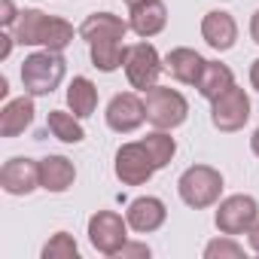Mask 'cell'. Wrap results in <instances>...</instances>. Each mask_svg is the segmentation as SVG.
<instances>
[{"label": "cell", "mask_w": 259, "mask_h": 259, "mask_svg": "<svg viewBox=\"0 0 259 259\" xmlns=\"http://www.w3.org/2000/svg\"><path fill=\"white\" fill-rule=\"evenodd\" d=\"M13 37L22 46H43L52 52H64L73 43V25L58 16H46L43 10H25L16 22Z\"/></svg>", "instance_id": "obj_1"}, {"label": "cell", "mask_w": 259, "mask_h": 259, "mask_svg": "<svg viewBox=\"0 0 259 259\" xmlns=\"http://www.w3.org/2000/svg\"><path fill=\"white\" fill-rule=\"evenodd\" d=\"M125 4H128V10H132V7H138V4H144V0H125Z\"/></svg>", "instance_id": "obj_34"}, {"label": "cell", "mask_w": 259, "mask_h": 259, "mask_svg": "<svg viewBox=\"0 0 259 259\" xmlns=\"http://www.w3.org/2000/svg\"><path fill=\"white\" fill-rule=\"evenodd\" d=\"M201 37L210 49L217 52H229L238 40V25L232 19V13H223V10H210L204 13L201 19Z\"/></svg>", "instance_id": "obj_13"}, {"label": "cell", "mask_w": 259, "mask_h": 259, "mask_svg": "<svg viewBox=\"0 0 259 259\" xmlns=\"http://www.w3.org/2000/svg\"><path fill=\"white\" fill-rule=\"evenodd\" d=\"M0 189L7 195H31L40 189V162L28 156H13L0 168Z\"/></svg>", "instance_id": "obj_11"}, {"label": "cell", "mask_w": 259, "mask_h": 259, "mask_svg": "<svg viewBox=\"0 0 259 259\" xmlns=\"http://www.w3.org/2000/svg\"><path fill=\"white\" fill-rule=\"evenodd\" d=\"M7 92H10V82H7V76H0V98H7Z\"/></svg>", "instance_id": "obj_33"}, {"label": "cell", "mask_w": 259, "mask_h": 259, "mask_svg": "<svg viewBox=\"0 0 259 259\" xmlns=\"http://www.w3.org/2000/svg\"><path fill=\"white\" fill-rule=\"evenodd\" d=\"M250 37H253V43L259 46V10H256L253 19H250Z\"/></svg>", "instance_id": "obj_30"}, {"label": "cell", "mask_w": 259, "mask_h": 259, "mask_svg": "<svg viewBox=\"0 0 259 259\" xmlns=\"http://www.w3.org/2000/svg\"><path fill=\"white\" fill-rule=\"evenodd\" d=\"M250 85H253V89L259 92V58H256V61L250 64Z\"/></svg>", "instance_id": "obj_31"}, {"label": "cell", "mask_w": 259, "mask_h": 259, "mask_svg": "<svg viewBox=\"0 0 259 259\" xmlns=\"http://www.w3.org/2000/svg\"><path fill=\"white\" fill-rule=\"evenodd\" d=\"M67 107L70 113H76L79 119H89L98 110V89L89 76H73L67 85Z\"/></svg>", "instance_id": "obj_20"}, {"label": "cell", "mask_w": 259, "mask_h": 259, "mask_svg": "<svg viewBox=\"0 0 259 259\" xmlns=\"http://www.w3.org/2000/svg\"><path fill=\"white\" fill-rule=\"evenodd\" d=\"M204 64H207V58H201L189 46H177L165 55V70L183 85H198V79L204 73Z\"/></svg>", "instance_id": "obj_15"}, {"label": "cell", "mask_w": 259, "mask_h": 259, "mask_svg": "<svg viewBox=\"0 0 259 259\" xmlns=\"http://www.w3.org/2000/svg\"><path fill=\"white\" fill-rule=\"evenodd\" d=\"M259 220V204L253 195H229L223 201H217V213L213 223L220 229V235H247V229Z\"/></svg>", "instance_id": "obj_8"}, {"label": "cell", "mask_w": 259, "mask_h": 259, "mask_svg": "<svg viewBox=\"0 0 259 259\" xmlns=\"http://www.w3.org/2000/svg\"><path fill=\"white\" fill-rule=\"evenodd\" d=\"M67 73V61L61 52H52V49H40V52H31L25 61H22V85L28 95L34 98H46L52 95L61 79Z\"/></svg>", "instance_id": "obj_2"}, {"label": "cell", "mask_w": 259, "mask_h": 259, "mask_svg": "<svg viewBox=\"0 0 259 259\" xmlns=\"http://www.w3.org/2000/svg\"><path fill=\"white\" fill-rule=\"evenodd\" d=\"M128 256H150V247H147V244H132V241H125V247L119 250V259H128Z\"/></svg>", "instance_id": "obj_27"}, {"label": "cell", "mask_w": 259, "mask_h": 259, "mask_svg": "<svg viewBox=\"0 0 259 259\" xmlns=\"http://www.w3.org/2000/svg\"><path fill=\"white\" fill-rule=\"evenodd\" d=\"M76 180V168L67 156H46L40 159V189L46 192H67Z\"/></svg>", "instance_id": "obj_18"}, {"label": "cell", "mask_w": 259, "mask_h": 259, "mask_svg": "<svg viewBox=\"0 0 259 259\" xmlns=\"http://www.w3.org/2000/svg\"><path fill=\"white\" fill-rule=\"evenodd\" d=\"M235 85V73H232V67L229 64H223V61H207L204 64V73H201V79H198V95L204 98V101H217L223 92H229Z\"/></svg>", "instance_id": "obj_19"}, {"label": "cell", "mask_w": 259, "mask_h": 259, "mask_svg": "<svg viewBox=\"0 0 259 259\" xmlns=\"http://www.w3.org/2000/svg\"><path fill=\"white\" fill-rule=\"evenodd\" d=\"M204 259H244V247L232 235H223L204 247Z\"/></svg>", "instance_id": "obj_25"}, {"label": "cell", "mask_w": 259, "mask_h": 259, "mask_svg": "<svg viewBox=\"0 0 259 259\" xmlns=\"http://www.w3.org/2000/svg\"><path fill=\"white\" fill-rule=\"evenodd\" d=\"M250 150H253V156H259V128H256L253 138H250Z\"/></svg>", "instance_id": "obj_32"}, {"label": "cell", "mask_w": 259, "mask_h": 259, "mask_svg": "<svg viewBox=\"0 0 259 259\" xmlns=\"http://www.w3.org/2000/svg\"><path fill=\"white\" fill-rule=\"evenodd\" d=\"M0 7H4V10H0V25H4V28H16V22H19V10H16V4H13V0H0Z\"/></svg>", "instance_id": "obj_26"}, {"label": "cell", "mask_w": 259, "mask_h": 259, "mask_svg": "<svg viewBox=\"0 0 259 259\" xmlns=\"http://www.w3.org/2000/svg\"><path fill=\"white\" fill-rule=\"evenodd\" d=\"M177 192L183 198L186 207L192 210H204V207H213L223 195V174L210 165H192L180 174L177 180Z\"/></svg>", "instance_id": "obj_3"}, {"label": "cell", "mask_w": 259, "mask_h": 259, "mask_svg": "<svg viewBox=\"0 0 259 259\" xmlns=\"http://www.w3.org/2000/svg\"><path fill=\"white\" fill-rule=\"evenodd\" d=\"M128 25H132V31L141 40H150V37H156V34L165 31L168 10H165L162 0H144V4H138V7L128 10Z\"/></svg>", "instance_id": "obj_14"}, {"label": "cell", "mask_w": 259, "mask_h": 259, "mask_svg": "<svg viewBox=\"0 0 259 259\" xmlns=\"http://www.w3.org/2000/svg\"><path fill=\"white\" fill-rule=\"evenodd\" d=\"M125 76L132 82L135 92H150L153 85H159V73L165 70V58L156 52L153 43H132L125 46Z\"/></svg>", "instance_id": "obj_5"}, {"label": "cell", "mask_w": 259, "mask_h": 259, "mask_svg": "<svg viewBox=\"0 0 259 259\" xmlns=\"http://www.w3.org/2000/svg\"><path fill=\"white\" fill-rule=\"evenodd\" d=\"M210 122L220 132H241L250 122V95L241 85H232L217 101H210Z\"/></svg>", "instance_id": "obj_9"}, {"label": "cell", "mask_w": 259, "mask_h": 259, "mask_svg": "<svg viewBox=\"0 0 259 259\" xmlns=\"http://www.w3.org/2000/svg\"><path fill=\"white\" fill-rule=\"evenodd\" d=\"M144 147L150 150L156 168H168L171 159H174V153H177V141L171 138V132H165V128H156V132H150V135L144 138Z\"/></svg>", "instance_id": "obj_23"}, {"label": "cell", "mask_w": 259, "mask_h": 259, "mask_svg": "<svg viewBox=\"0 0 259 259\" xmlns=\"http://www.w3.org/2000/svg\"><path fill=\"white\" fill-rule=\"evenodd\" d=\"M128 31H132V25L125 19L113 16V13H92V16H85V22L79 25L76 34L85 43H98V40H125Z\"/></svg>", "instance_id": "obj_16"}, {"label": "cell", "mask_w": 259, "mask_h": 259, "mask_svg": "<svg viewBox=\"0 0 259 259\" xmlns=\"http://www.w3.org/2000/svg\"><path fill=\"white\" fill-rule=\"evenodd\" d=\"M46 128L52 132V138H58L61 144H82L85 141V132H82V125H79V116L76 113H67V110H49Z\"/></svg>", "instance_id": "obj_21"}, {"label": "cell", "mask_w": 259, "mask_h": 259, "mask_svg": "<svg viewBox=\"0 0 259 259\" xmlns=\"http://www.w3.org/2000/svg\"><path fill=\"white\" fill-rule=\"evenodd\" d=\"M247 241H250V250L259 256V220H256V223L247 229Z\"/></svg>", "instance_id": "obj_28"}, {"label": "cell", "mask_w": 259, "mask_h": 259, "mask_svg": "<svg viewBox=\"0 0 259 259\" xmlns=\"http://www.w3.org/2000/svg\"><path fill=\"white\" fill-rule=\"evenodd\" d=\"M125 220H128V226H132L138 235H150V232H156V229L165 226L168 207H165V201L156 198V195H141V198H135L132 204H128Z\"/></svg>", "instance_id": "obj_12"}, {"label": "cell", "mask_w": 259, "mask_h": 259, "mask_svg": "<svg viewBox=\"0 0 259 259\" xmlns=\"http://www.w3.org/2000/svg\"><path fill=\"white\" fill-rule=\"evenodd\" d=\"M0 40H4V46H0V58H10V52H13V43H16V37L4 34V37H0Z\"/></svg>", "instance_id": "obj_29"}, {"label": "cell", "mask_w": 259, "mask_h": 259, "mask_svg": "<svg viewBox=\"0 0 259 259\" xmlns=\"http://www.w3.org/2000/svg\"><path fill=\"white\" fill-rule=\"evenodd\" d=\"M34 95H22V98H13L4 104L0 110V138H19L25 128L34 122Z\"/></svg>", "instance_id": "obj_17"}, {"label": "cell", "mask_w": 259, "mask_h": 259, "mask_svg": "<svg viewBox=\"0 0 259 259\" xmlns=\"http://www.w3.org/2000/svg\"><path fill=\"white\" fill-rule=\"evenodd\" d=\"M128 220L116 210H98L89 220V241L101 256H119L128 241Z\"/></svg>", "instance_id": "obj_6"}, {"label": "cell", "mask_w": 259, "mask_h": 259, "mask_svg": "<svg viewBox=\"0 0 259 259\" xmlns=\"http://www.w3.org/2000/svg\"><path fill=\"white\" fill-rule=\"evenodd\" d=\"M107 125L116 135H132L147 122V104L138 92H119L113 95V101L107 104Z\"/></svg>", "instance_id": "obj_10"}, {"label": "cell", "mask_w": 259, "mask_h": 259, "mask_svg": "<svg viewBox=\"0 0 259 259\" xmlns=\"http://www.w3.org/2000/svg\"><path fill=\"white\" fill-rule=\"evenodd\" d=\"M113 171L116 177L125 183V186H144L153 180V174L159 171L150 150L144 147V141H135V144H122L116 150V162H113Z\"/></svg>", "instance_id": "obj_7"}, {"label": "cell", "mask_w": 259, "mask_h": 259, "mask_svg": "<svg viewBox=\"0 0 259 259\" xmlns=\"http://www.w3.org/2000/svg\"><path fill=\"white\" fill-rule=\"evenodd\" d=\"M144 104H147V122L153 128H165V132H174L180 128L189 116V101L171 89V85H153L150 92H144Z\"/></svg>", "instance_id": "obj_4"}, {"label": "cell", "mask_w": 259, "mask_h": 259, "mask_svg": "<svg viewBox=\"0 0 259 259\" xmlns=\"http://www.w3.org/2000/svg\"><path fill=\"white\" fill-rule=\"evenodd\" d=\"M89 52H92V64L101 73H113L125 61V43L122 40H98V43H89Z\"/></svg>", "instance_id": "obj_22"}, {"label": "cell", "mask_w": 259, "mask_h": 259, "mask_svg": "<svg viewBox=\"0 0 259 259\" xmlns=\"http://www.w3.org/2000/svg\"><path fill=\"white\" fill-rule=\"evenodd\" d=\"M76 256H79V247L70 232H55L43 247V259H76Z\"/></svg>", "instance_id": "obj_24"}]
</instances>
